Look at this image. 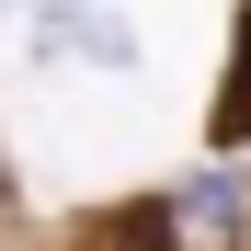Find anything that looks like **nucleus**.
<instances>
[{
  "label": "nucleus",
  "instance_id": "nucleus-1",
  "mask_svg": "<svg viewBox=\"0 0 251 251\" xmlns=\"http://www.w3.org/2000/svg\"><path fill=\"white\" fill-rule=\"evenodd\" d=\"M46 57H92V69H126L137 46H126V23H103V12H46Z\"/></svg>",
  "mask_w": 251,
  "mask_h": 251
},
{
  "label": "nucleus",
  "instance_id": "nucleus-2",
  "mask_svg": "<svg viewBox=\"0 0 251 251\" xmlns=\"http://www.w3.org/2000/svg\"><path fill=\"white\" fill-rule=\"evenodd\" d=\"M217 149H251V12H240V57H228V92H217Z\"/></svg>",
  "mask_w": 251,
  "mask_h": 251
},
{
  "label": "nucleus",
  "instance_id": "nucleus-3",
  "mask_svg": "<svg viewBox=\"0 0 251 251\" xmlns=\"http://www.w3.org/2000/svg\"><path fill=\"white\" fill-rule=\"evenodd\" d=\"M92 251H172V217H160V205H126V217L92 228Z\"/></svg>",
  "mask_w": 251,
  "mask_h": 251
}]
</instances>
